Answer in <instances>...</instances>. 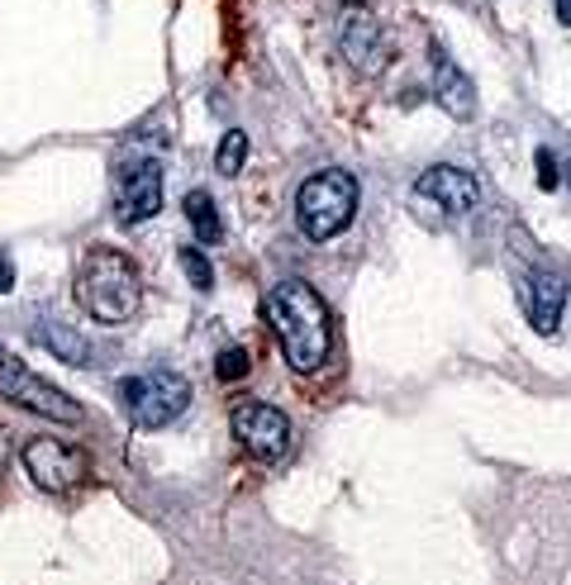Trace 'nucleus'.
I'll use <instances>...</instances> for the list:
<instances>
[{"mask_svg": "<svg viewBox=\"0 0 571 585\" xmlns=\"http://www.w3.org/2000/svg\"><path fill=\"white\" fill-rule=\"evenodd\" d=\"M534 162H538V186H543V191H557V181H562V176H557L552 148H538V153H534Z\"/></svg>", "mask_w": 571, "mask_h": 585, "instance_id": "18", "label": "nucleus"}, {"mask_svg": "<svg viewBox=\"0 0 571 585\" xmlns=\"http://www.w3.org/2000/svg\"><path fill=\"white\" fill-rule=\"evenodd\" d=\"M567 181H571V162H567Z\"/></svg>", "mask_w": 571, "mask_h": 585, "instance_id": "21", "label": "nucleus"}, {"mask_svg": "<svg viewBox=\"0 0 571 585\" xmlns=\"http://www.w3.org/2000/svg\"><path fill=\"white\" fill-rule=\"evenodd\" d=\"M162 210V162L158 158H124L114 176V219L143 224Z\"/></svg>", "mask_w": 571, "mask_h": 585, "instance_id": "6", "label": "nucleus"}, {"mask_svg": "<svg viewBox=\"0 0 571 585\" xmlns=\"http://www.w3.org/2000/svg\"><path fill=\"white\" fill-rule=\"evenodd\" d=\"M186 219H191V229H196L201 243L224 239V224H219V210H215L210 191H186Z\"/></svg>", "mask_w": 571, "mask_h": 585, "instance_id": "13", "label": "nucleus"}, {"mask_svg": "<svg viewBox=\"0 0 571 585\" xmlns=\"http://www.w3.org/2000/svg\"><path fill=\"white\" fill-rule=\"evenodd\" d=\"M0 400H10V405L38 414V419H53V424H82V405L68 395V390L48 386L38 371H29L24 362L10 353V348H0Z\"/></svg>", "mask_w": 571, "mask_h": 585, "instance_id": "4", "label": "nucleus"}, {"mask_svg": "<svg viewBox=\"0 0 571 585\" xmlns=\"http://www.w3.org/2000/svg\"><path fill=\"white\" fill-rule=\"evenodd\" d=\"M434 100L452 114V120H476V90L444 48H434Z\"/></svg>", "mask_w": 571, "mask_h": 585, "instance_id": "12", "label": "nucleus"}, {"mask_svg": "<svg viewBox=\"0 0 571 585\" xmlns=\"http://www.w3.org/2000/svg\"><path fill=\"white\" fill-rule=\"evenodd\" d=\"M10 285H15V271H10L5 263H0V295H5V291H10Z\"/></svg>", "mask_w": 571, "mask_h": 585, "instance_id": "19", "label": "nucleus"}, {"mask_svg": "<svg viewBox=\"0 0 571 585\" xmlns=\"http://www.w3.org/2000/svg\"><path fill=\"white\" fill-rule=\"evenodd\" d=\"M557 20L571 24V0H557Z\"/></svg>", "mask_w": 571, "mask_h": 585, "instance_id": "20", "label": "nucleus"}, {"mask_svg": "<svg viewBox=\"0 0 571 585\" xmlns=\"http://www.w3.org/2000/svg\"><path fill=\"white\" fill-rule=\"evenodd\" d=\"M181 267H186V281L196 285V291H210V285H215V271H210V257H205V253L181 248Z\"/></svg>", "mask_w": 571, "mask_h": 585, "instance_id": "17", "label": "nucleus"}, {"mask_svg": "<svg viewBox=\"0 0 571 585\" xmlns=\"http://www.w3.org/2000/svg\"><path fill=\"white\" fill-rule=\"evenodd\" d=\"M233 438H239V448L248 452L253 462H281L286 443H291V424H286V414L277 405H267V400H243V405L233 410Z\"/></svg>", "mask_w": 571, "mask_h": 585, "instance_id": "7", "label": "nucleus"}, {"mask_svg": "<svg viewBox=\"0 0 571 585\" xmlns=\"http://www.w3.org/2000/svg\"><path fill=\"white\" fill-rule=\"evenodd\" d=\"M357 215V176L343 167H324L295 191V224L309 243H329Z\"/></svg>", "mask_w": 571, "mask_h": 585, "instance_id": "3", "label": "nucleus"}, {"mask_svg": "<svg viewBox=\"0 0 571 585\" xmlns=\"http://www.w3.org/2000/svg\"><path fill=\"white\" fill-rule=\"evenodd\" d=\"M24 472L48 496H68V490H76V480L86 476V458L76 448L58 443V438H29L24 443Z\"/></svg>", "mask_w": 571, "mask_h": 585, "instance_id": "8", "label": "nucleus"}, {"mask_svg": "<svg viewBox=\"0 0 571 585\" xmlns=\"http://www.w3.org/2000/svg\"><path fill=\"white\" fill-rule=\"evenodd\" d=\"M124 410L138 428H167L181 419L191 405V381L177 371H153V376H129L124 381Z\"/></svg>", "mask_w": 571, "mask_h": 585, "instance_id": "5", "label": "nucleus"}, {"mask_svg": "<svg viewBox=\"0 0 571 585\" xmlns=\"http://www.w3.org/2000/svg\"><path fill=\"white\" fill-rule=\"evenodd\" d=\"M562 309H567V281L557 277V271H548V267H534L529 291H524V315H529V324H534L538 333H557Z\"/></svg>", "mask_w": 571, "mask_h": 585, "instance_id": "11", "label": "nucleus"}, {"mask_svg": "<svg viewBox=\"0 0 571 585\" xmlns=\"http://www.w3.org/2000/svg\"><path fill=\"white\" fill-rule=\"evenodd\" d=\"M339 44H343V58L353 62L357 72H376L386 58L381 48V24H376V15L367 5H348L339 15Z\"/></svg>", "mask_w": 571, "mask_h": 585, "instance_id": "9", "label": "nucleus"}, {"mask_svg": "<svg viewBox=\"0 0 571 585\" xmlns=\"http://www.w3.org/2000/svg\"><path fill=\"white\" fill-rule=\"evenodd\" d=\"M34 338H38V343L53 348L62 362H86V357H90V353H86V338H82V333H72V329H62V324H38Z\"/></svg>", "mask_w": 571, "mask_h": 585, "instance_id": "14", "label": "nucleus"}, {"mask_svg": "<svg viewBox=\"0 0 571 585\" xmlns=\"http://www.w3.org/2000/svg\"><path fill=\"white\" fill-rule=\"evenodd\" d=\"M348 5H362V0H348Z\"/></svg>", "mask_w": 571, "mask_h": 585, "instance_id": "22", "label": "nucleus"}, {"mask_svg": "<svg viewBox=\"0 0 571 585\" xmlns=\"http://www.w3.org/2000/svg\"><path fill=\"white\" fill-rule=\"evenodd\" d=\"M243 162H248V134H243V129H229V134L219 138L215 172H219V176H239Z\"/></svg>", "mask_w": 571, "mask_h": 585, "instance_id": "15", "label": "nucleus"}, {"mask_svg": "<svg viewBox=\"0 0 571 585\" xmlns=\"http://www.w3.org/2000/svg\"><path fill=\"white\" fill-rule=\"evenodd\" d=\"M267 324L277 329L281 338V353L291 362V371H319L324 357H329V343H333V319H329V305L319 301V291L309 281H277L263 305Z\"/></svg>", "mask_w": 571, "mask_h": 585, "instance_id": "1", "label": "nucleus"}, {"mask_svg": "<svg viewBox=\"0 0 571 585\" xmlns=\"http://www.w3.org/2000/svg\"><path fill=\"white\" fill-rule=\"evenodd\" d=\"M76 301L96 324H124L143 305V277L134 257L114 248H90L76 267Z\"/></svg>", "mask_w": 571, "mask_h": 585, "instance_id": "2", "label": "nucleus"}, {"mask_svg": "<svg viewBox=\"0 0 571 585\" xmlns=\"http://www.w3.org/2000/svg\"><path fill=\"white\" fill-rule=\"evenodd\" d=\"M248 367H253V362H248V353H243V348H224V353H219L215 357V376H219V381H243V376H248Z\"/></svg>", "mask_w": 571, "mask_h": 585, "instance_id": "16", "label": "nucleus"}, {"mask_svg": "<svg viewBox=\"0 0 571 585\" xmlns=\"http://www.w3.org/2000/svg\"><path fill=\"white\" fill-rule=\"evenodd\" d=\"M414 191H420L424 200H434L438 210H448V215H466L476 200H482L476 176L472 172H458V167H428V172L414 181Z\"/></svg>", "mask_w": 571, "mask_h": 585, "instance_id": "10", "label": "nucleus"}]
</instances>
